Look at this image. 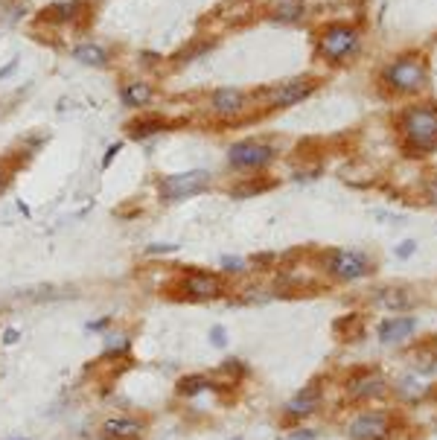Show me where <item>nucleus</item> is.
I'll return each mask as SVG.
<instances>
[{
    "instance_id": "9b49d317",
    "label": "nucleus",
    "mask_w": 437,
    "mask_h": 440,
    "mask_svg": "<svg viewBox=\"0 0 437 440\" xmlns=\"http://www.w3.org/2000/svg\"><path fill=\"white\" fill-rule=\"evenodd\" d=\"M100 434L105 440H140L143 437V423L135 417H111L100 426Z\"/></svg>"
},
{
    "instance_id": "39448f33",
    "label": "nucleus",
    "mask_w": 437,
    "mask_h": 440,
    "mask_svg": "<svg viewBox=\"0 0 437 440\" xmlns=\"http://www.w3.org/2000/svg\"><path fill=\"white\" fill-rule=\"evenodd\" d=\"M330 271L338 280H362L374 271V266L362 251H330Z\"/></svg>"
},
{
    "instance_id": "20e7f679",
    "label": "nucleus",
    "mask_w": 437,
    "mask_h": 440,
    "mask_svg": "<svg viewBox=\"0 0 437 440\" xmlns=\"http://www.w3.org/2000/svg\"><path fill=\"white\" fill-rule=\"evenodd\" d=\"M355 47H359V32L353 26H344V24H335L330 26L327 32L321 36L318 41V53L330 61H344Z\"/></svg>"
},
{
    "instance_id": "bb28decb",
    "label": "nucleus",
    "mask_w": 437,
    "mask_h": 440,
    "mask_svg": "<svg viewBox=\"0 0 437 440\" xmlns=\"http://www.w3.org/2000/svg\"><path fill=\"white\" fill-rule=\"evenodd\" d=\"M210 50V41H201V44H192L190 50H184V53H178V61H192V56H201V53H207Z\"/></svg>"
},
{
    "instance_id": "c9c22d12",
    "label": "nucleus",
    "mask_w": 437,
    "mask_h": 440,
    "mask_svg": "<svg viewBox=\"0 0 437 440\" xmlns=\"http://www.w3.org/2000/svg\"><path fill=\"white\" fill-rule=\"evenodd\" d=\"M233 440H242V437H233Z\"/></svg>"
},
{
    "instance_id": "7ed1b4c3",
    "label": "nucleus",
    "mask_w": 437,
    "mask_h": 440,
    "mask_svg": "<svg viewBox=\"0 0 437 440\" xmlns=\"http://www.w3.org/2000/svg\"><path fill=\"white\" fill-rule=\"evenodd\" d=\"M210 187V172L204 169H190V172H178V175H167L160 181V199L164 202H181L190 195H199Z\"/></svg>"
},
{
    "instance_id": "4be33fe9",
    "label": "nucleus",
    "mask_w": 437,
    "mask_h": 440,
    "mask_svg": "<svg viewBox=\"0 0 437 440\" xmlns=\"http://www.w3.org/2000/svg\"><path fill=\"white\" fill-rule=\"evenodd\" d=\"M210 385H213V382H210L207 377H199V373H196V377H184L181 382H178V394H181V397H196V394H201V390H207Z\"/></svg>"
},
{
    "instance_id": "aec40b11",
    "label": "nucleus",
    "mask_w": 437,
    "mask_h": 440,
    "mask_svg": "<svg viewBox=\"0 0 437 440\" xmlns=\"http://www.w3.org/2000/svg\"><path fill=\"white\" fill-rule=\"evenodd\" d=\"M164 128H167L164 117H140V120H135L132 126H128V135H132L135 140H143V137H152L158 132H164Z\"/></svg>"
},
{
    "instance_id": "b1692460",
    "label": "nucleus",
    "mask_w": 437,
    "mask_h": 440,
    "mask_svg": "<svg viewBox=\"0 0 437 440\" xmlns=\"http://www.w3.org/2000/svg\"><path fill=\"white\" fill-rule=\"evenodd\" d=\"M342 330H347V338L353 335V341L365 335V327H362V318H359V315H350V318L335 321V333H342ZM347 338H344V341H347Z\"/></svg>"
},
{
    "instance_id": "c756f323",
    "label": "nucleus",
    "mask_w": 437,
    "mask_h": 440,
    "mask_svg": "<svg viewBox=\"0 0 437 440\" xmlns=\"http://www.w3.org/2000/svg\"><path fill=\"white\" fill-rule=\"evenodd\" d=\"M178 251V245H160V242H152L149 248H146V254H172Z\"/></svg>"
},
{
    "instance_id": "393cba45",
    "label": "nucleus",
    "mask_w": 437,
    "mask_h": 440,
    "mask_svg": "<svg viewBox=\"0 0 437 440\" xmlns=\"http://www.w3.org/2000/svg\"><path fill=\"white\" fill-rule=\"evenodd\" d=\"M268 187H271V181H263V184L248 181V184H242V187H233V190H231V195H233V199H248V195L263 192V190H268Z\"/></svg>"
},
{
    "instance_id": "4468645a",
    "label": "nucleus",
    "mask_w": 437,
    "mask_h": 440,
    "mask_svg": "<svg viewBox=\"0 0 437 440\" xmlns=\"http://www.w3.org/2000/svg\"><path fill=\"white\" fill-rule=\"evenodd\" d=\"M376 303H382L385 309H391V312H408V309L417 306V298L411 295L408 289H397V286H388V289H379L376 295Z\"/></svg>"
},
{
    "instance_id": "dca6fc26",
    "label": "nucleus",
    "mask_w": 437,
    "mask_h": 440,
    "mask_svg": "<svg viewBox=\"0 0 437 440\" xmlns=\"http://www.w3.org/2000/svg\"><path fill=\"white\" fill-rule=\"evenodd\" d=\"M216 15L224 24L239 26V24H245L254 15V3H251V0H224V3H219Z\"/></svg>"
},
{
    "instance_id": "2eb2a0df",
    "label": "nucleus",
    "mask_w": 437,
    "mask_h": 440,
    "mask_svg": "<svg viewBox=\"0 0 437 440\" xmlns=\"http://www.w3.org/2000/svg\"><path fill=\"white\" fill-rule=\"evenodd\" d=\"M318 405H321V388L309 385V388H303L298 397H291L286 402V414L289 417H306V414H312Z\"/></svg>"
},
{
    "instance_id": "f704fd0d",
    "label": "nucleus",
    "mask_w": 437,
    "mask_h": 440,
    "mask_svg": "<svg viewBox=\"0 0 437 440\" xmlns=\"http://www.w3.org/2000/svg\"><path fill=\"white\" fill-rule=\"evenodd\" d=\"M429 199H431V202L437 204V178H434V181L429 184Z\"/></svg>"
},
{
    "instance_id": "f03ea898",
    "label": "nucleus",
    "mask_w": 437,
    "mask_h": 440,
    "mask_svg": "<svg viewBox=\"0 0 437 440\" xmlns=\"http://www.w3.org/2000/svg\"><path fill=\"white\" fill-rule=\"evenodd\" d=\"M426 76H429V70H426V61H423V56H402V59H397L391 68L385 70V82L391 85L394 91H402V93H414V91H420L426 85Z\"/></svg>"
},
{
    "instance_id": "2f4dec72",
    "label": "nucleus",
    "mask_w": 437,
    "mask_h": 440,
    "mask_svg": "<svg viewBox=\"0 0 437 440\" xmlns=\"http://www.w3.org/2000/svg\"><path fill=\"white\" fill-rule=\"evenodd\" d=\"M120 149H123V146H120V143H114V146H108V152H105V158H102V167H105V169L111 167V160H114V158H117V152H120Z\"/></svg>"
},
{
    "instance_id": "473e14b6",
    "label": "nucleus",
    "mask_w": 437,
    "mask_h": 440,
    "mask_svg": "<svg viewBox=\"0 0 437 440\" xmlns=\"http://www.w3.org/2000/svg\"><path fill=\"white\" fill-rule=\"evenodd\" d=\"M15 68H18V59H9V64H3V68H0V79L12 76V73H15Z\"/></svg>"
},
{
    "instance_id": "c85d7f7f",
    "label": "nucleus",
    "mask_w": 437,
    "mask_h": 440,
    "mask_svg": "<svg viewBox=\"0 0 437 440\" xmlns=\"http://www.w3.org/2000/svg\"><path fill=\"white\" fill-rule=\"evenodd\" d=\"M414 251H417V242H414V239H406V242H402V245L397 248V257H399V259H408Z\"/></svg>"
},
{
    "instance_id": "ddd939ff",
    "label": "nucleus",
    "mask_w": 437,
    "mask_h": 440,
    "mask_svg": "<svg viewBox=\"0 0 437 440\" xmlns=\"http://www.w3.org/2000/svg\"><path fill=\"white\" fill-rule=\"evenodd\" d=\"M210 108H213L219 117H236V114L245 108V93L236 88H219L210 100Z\"/></svg>"
},
{
    "instance_id": "f8f14e48",
    "label": "nucleus",
    "mask_w": 437,
    "mask_h": 440,
    "mask_svg": "<svg viewBox=\"0 0 437 440\" xmlns=\"http://www.w3.org/2000/svg\"><path fill=\"white\" fill-rule=\"evenodd\" d=\"M417 330V318H408V315H394V318H385L379 324V341H385V344H394V341H402L414 335Z\"/></svg>"
},
{
    "instance_id": "0eeeda50",
    "label": "nucleus",
    "mask_w": 437,
    "mask_h": 440,
    "mask_svg": "<svg viewBox=\"0 0 437 440\" xmlns=\"http://www.w3.org/2000/svg\"><path fill=\"white\" fill-rule=\"evenodd\" d=\"M347 434L350 440H385L391 434V417L385 411H365L350 423Z\"/></svg>"
},
{
    "instance_id": "9d476101",
    "label": "nucleus",
    "mask_w": 437,
    "mask_h": 440,
    "mask_svg": "<svg viewBox=\"0 0 437 440\" xmlns=\"http://www.w3.org/2000/svg\"><path fill=\"white\" fill-rule=\"evenodd\" d=\"M347 394H350V400L382 397V394H385V379H382V373L365 370V373H359V377H353V379L347 382Z\"/></svg>"
},
{
    "instance_id": "cd10ccee",
    "label": "nucleus",
    "mask_w": 437,
    "mask_h": 440,
    "mask_svg": "<svg viewBox=\"0 0 437 440\" xmlns=\"http://www.w3.org/2000/svg\"><path fill=\"white\" fill-rule=\"evenodd\" d=\"M210 341H213V347H224V344H228V333H224L222 324L210 327Z\"/></svg>"
},
{
    "instance_id": "a211bd4d",
    "label": "nucleus",
    "mask_w": 437,
    "mask_h": 440,
    "mask_svg": "<svg viewBox=\"0 0 437 440\" xmlns=\"http://www.w3.org/2000/svg\"><path fill=\"white\" fill-rule=\"evenodd\" d=\"M120 96H123V103L128 108H143V105H149V100H152V85L149 82H125Z\"/></svg>"
},
{
    "instance_id": "7c9ffc66",
    "label": "nucleus",
    "mask_w": 437,
    "mask_h": 440,
    "mask_svg": "<svg viewBox=\"0 0 437 440\" xmlns=\"http://www.w3.org/2000/svg\"><path fill=\"white\" fill-rule=\"evenodd\" d=\"M289 440H318V434L312 429H298V432H291Z\"/></svg>"
},
{
    "instance_id": "423d86ee",
    "label": "nucleus",
    "mask_w": 437,
    "mask_h": 440,
    "mask_svg": "<svg viewBox=\"0 0 437 440\" xmlns=\"http://www.w3.org/2000/svg\"><path fill=\"white\" fill-rule=\"evenodd\" d=\"M231 164L239 169H263L266 164L274 160V149L266 143H256V140H245V143H236L231 146Z\"/></svg>"
},
{
    "instance_id": "5701e85b",
    "label": "nucleus",
    "mask_w": 437,
    "mask_h": 440,
    "mask_svg": "<svg viewBox=\"0 0 437 440\" xmlns=\"http://www.w3.org/2000/svg\"><path fill=\"white\" fill-rule=\"evenodd\" d=\"M417 373H423V377H429V373L437 370V344H426L417 350Z\"/></svg>"
},
{
    "instance_id": "a878e982",
    "label": "nucleus",
    "mask_w": 437,
    "mask_h": 440,
    "mask_svg": "<svg viewBox=\"0 0 437 440\" xmlns=\"http://www.w3.org/2000/svg\"><path fill=\"white\" fill-rule=\"evenodd\" d=\"M222 266H224L228 274H242V271H245V259H242V257H222Z\"/></svg>"
},
{
    "instance_id": "6e6552de",
    "label": "nucleus",
    "mask_w": 437,
    "mask_h": 440,
    "mask_svg": "<svg viewBox=\"0 0 437 440\" xmlns=\"http://www.w3.org/2000/svg\"><path fill=\"white\" fill-rule=\"evenodd\" d=\"M181 289L187 291V298H192V301H213V298H222L224 283H222L219 274H210V271H187L184 280H181Z\"/></svg>"
},
{
    "instance_id": "412c9836",
    "label": "nucleus",
    "mask_w": 437,
    "mask_h": 440,
    "mask_svg": "<svg viewBox=\"0 0 437 440\" xmlns=\"http://www.w3.org/2000/svg\"><path fill=\"white\" fill-rule=\"evenodd\" d=\"M303 3L300 0H283V3H277L274 6V15L271 18L274 21H280V24H295V21H300L303 18Z\"/></svg>"
},
{
    "instance_id": "6ab92c4d",
    "label": "nucleus",
    "mask_w": 437,
    "mask_h": 440,
    "mask_svg": "<svg viewBox=\"0 0 437 440\" xmlns=\"http://www.w3.org/2000/svg\"><path fill=\"white\" fill-rule=\"evenodd\" d=\"M73 59L79 64H88V68H105L108 64V53L100 44H79L73 50Z\"/></svg>"
},
{
    "instance_id": "1a4fd4ad",
    "label": "nucleus",
    "mask_w": 437,
    "mask_h": 440,
    "mask_svg": "<svg viewBox=\"0 0 437 440\" xmlns=\"http://www.w3.org/2000/svg\"><path fill=\"white\" fill-rule=\"evenodd\" d=\"M312 91H315V79H291V82H283L268 91V103L274 108H289V105L306 100Z\"/></svg>"
},
{
    "instance_id": "f257e3e1",
    "label": "nucleus",
    "mask_w": 437,
    "mask_h": 440,
    "mask_svg": "<svg viewBox=\"0 0 437 440\" xmlns=\"http://www.w3.org/2000/svg\"><path fill=\"white\" fill-rule=\"evenodd\" d=\"M402 137H406L408 155H426L437 146V108L434 105H414L399 117Z\"/></svg>"
},
{
    "instance_id": "f3484780",
    "label": "nucleus",
    "mask_w": 437,
    "mask_h": 440,
    "mask_svg": "<svg viewBox=\"0 0 437 440\" xmlns=\"http://www.w3.org/2000/svg\"><path fill=\"white\" fill-rule=\"evenodd\" d=\"M85 9V3L79 0H64V3H53L41 12V21H50V24H64V21H73L79 12Z\"/></svg>"
},
{
    "instance_id": "72a5a7b5",
    "label": "nucleus",
    "mask_w": 437,
    "mask_h": 440,
    "mask_svg": "<svg viewBox=\"0 0 437 440\" xmlns=\"http://www.w3.org/2000/svg\"><path fill=\"white\" fill-rule=\"evenodd\" d=\"M18 338H21L18 330H6V333H3V344H18Z\"/></svg>"
}]
</instances>
